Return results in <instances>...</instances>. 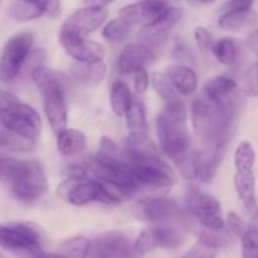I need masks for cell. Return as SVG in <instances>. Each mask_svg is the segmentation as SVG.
<instances>
[{
  "instance_id": "1",
  "label": "cell",
  "mask_w": 258,
  "mask_h": 258,
  "mask_svg": "<svg viewBox=\"0 0 258 258\" xmlns=\"http://www.w3.org/2000/svg\"><path fill=\"white\" fill-rule=\"evenodd\" d=\"M0 181L8 184L18 201L33 204L48 191L44 170L38 161L0 158Z\"/></svg>"
},
{
  "instance_id": "2",
  "label": "cell",
  "mask_w": 258,
  "mask_h": 258,
  "mask_svg": "<svg viewBox=\"0 0 258 258\" xmlns=\"http://www.w3.org/2000/svg\"><path fill=\"white\" fill-rule=\"evenodd\" d=\"M241 106L223 105L206 96L197 97L191 105L194 131L204 143L228 144L234 118Z\"/></svg>"
},
{
  "instance_id": "3",
  "label": "cell",
  "mask_w": 258,
  "mask_h": 258,
  "mask_svg": "<svg viewBox=\"0 0 258 258\" xmlns=\"http://www.w3.org/2000/svg\"><path fill=\"white\" fill-rule=\"evenodd\" d=\"M156 133L161 151L175 165L190 153L188 115L183 101L165 103V107L156 118Z\"/></svg>"
},
{
  "instance_id": "4",
  "label": "cell",
  "mask_w": 258,
  "mask_h": 258,
  "mask_svg": "<svg viewBox=\"0 0 258 258\" xmlns=\"http://www.w3.org/2000/svg\"><path fill=\"white\" fill-rule=\"evenodd\" d=\"M35 86L42 93L43 110L55 134L67 127L66 76L50 68L39 66L32 73Z\"/></svg>"
},
{
  "instance_id": "5",
  "label": "cell",
  "mask_w": 258,
  "mask_h": 258,
  "mask_svg": "<svg viewBox=\"0 0 258 258\" xmlns=\"http://www.w3.org/2000/svg\"><path fill=\"white\" fill-rule=\"evenodd\" d=\"M0 126L35 143L39 139L42 121L32 106L7 91H0Z\"/></svg>"
},
{
  "instance_id": "6",
  "label": "cell",
  "mask_w": 258,
  "mask_h": 258,
  "mask_svg": "<svg viewBox=\"0 0 258 258\" xmlns=\"http://www.w3.org/2000/svg\"><path fill=\"white\" fill-rule=\"evenodd\" d=\"M44 233L33 223L0 224V247L19 256H45Z\"/></svg>"
},
{
  "instance_id": "7",
  "label": "cell",
  "mask_w": 258,
  "mask_h": 258,
  "mask_svg": "<svg viewBox=\"0 0 258 258\" xmlns=\"http://www.w3.org/2000/svg\"><path fill=\"white\" fill-rule=\"evenodd\" d=\"M188 231L189 226L180 223L151 224L133 243L134 253L146 254L156 248H178L185 242Z\"/></svg>"
},
{
  "instance_id": "8",
  "label": "cell",
  "mask_w": 258,
  "mask_h": 258,
  "mask_svg": "<svg viewBox=\"0 0 258 258\" xmlns=\"http://www.w3.org/2000/svg\"><path fill=\"white\" fill-rule=\"evenodd\" d=\"M133 213L140 221L151 224L180 223L190 226L186 212L175 201L163 197L141 199L133 207Z\"/></svg>"
},
{
  "instance_id": "9",
  "label": "cell",
  "mask_w": 258,
  "mask_h": 258,
  "mask_svg": "<svg viewBox=\"0 0 258 258\" xmlns=\"http://www.w3.org/2000/svg\"><path fill=\"white\" fill-rule=\"evenodd\" d=\"M33 43L34 35L29 32L18 33L8 40L0 57V81L3 83H10L20 75Z\"/></svg>"
},
{
  "instance_id": "10",
  "label": "cell",
  "mask_w": 258,
  "mask_h": 258,
  "mask_svg": "<svg viewBox=\"0 0 258 258\" xmlns=\"http://www.w3.org/2000/svg\"><path fill=\"white\" fill-rule=\"evenodd\" d=\"M185 206L189 214L193 216L204 228H226L222 206L216 197L204 193L196 186H190L185 194Z\"/></svg>"
},
{
  "instance_id": "11",
  "label": "cell",
  "mask_w": 258,
  "mask_h": 258,
  "mask_svg": "<svg viewBox=\"0 0 258 258\" xmlns=\"http://www.w3.org/2000/svg\"><path fill=\"white\" fill-rule=\"evenodd\" d=\"M58 39L63 49L72 58L80 62L101 60L105 57V49L100 43L85 38V35L71 30L60 29Z\"/></svg>"
},
{
  "instance_id": "12",
  "label": "cell",
  "mask_w": 258,
  "mask_h": 258,
  "mask_svg": "<svg viewBox=\"0 0 258 258\" xmlns=\"http://www.w3.org/2000/svg\"><path fill=\"white\" fill-rule=\"evenodd\" d=\"M133 242L122 232L112 231L90 241L87 257H128L134 256Z\"/></svg>"
},
{
  "instance_id": "13",
  "label": "cell",
  "mask_w": 258,
  "mask_h": 258,
  "mask_svg": "<svg viewBox=\"0 0 258 258\" xmlns=\"http://www.w3.org/2000/svg\"><path fill=\"white\" fill-rule=\"evenodd\" d=\"M226 148V143H204L203 149L194 151L193 179L204 183L212 180L223 160Z\"/></svg>"
},
{
  "instance_id": "14",
  "label": "cell",
  "mask_w": 258,
  "mask_h": 258,
  "mask_svg": "<svg viewBox=\"0 0 258 258\" xmlns=\"http://www.w3.org/2000/svg\"><path fill=\"white\" fill-rule=\"evenodd\" d=\"M183 9L179 7H168L153 22L148 23L140 30L141 42L146 45H159L166 39L169 32L180 20Z\"/></svg>"
},
{
  "instance_id": "15",
  "label": "cell",
  "mask_w": 258,
  "mask_h": 258,
  "mask_svg": "<svg viewBox=\"0 0 258 258\" xmlns=\"http://www.w3.org/2000/svg\"><path fill=\"white\" fill-rule=\"evenodd\" d=\"M66 201L70 202L71 204L77 207L86 206L88 203L98 202L103 204H115L102 184L97 181L96 179L80 178L75 181L72 188L67 193Z\"/></svg>"
},
{
  "instance_id": "16",
  "label": "cell",
  "mask_w": 258,
  "mask_h": 258,
  "mask_svg": "<svg viewBox=\"0 0 258 258\" xmlns=\"http://www.w3.org/2000/svg\"><path fill=\"white\" fill-rule=\"evenodd\" d=\"M108 12L105 7H85L76 10L67 18L60 29L71 30L78 34H88L97 30L107 19Z\"/></svg>"
},
{
  "instance_id": "17",
  "label": "cell",
  "mask_w": 258,
  "mask_h": 258,
  "mask_svg": "<svg viewBox=\"0 0 258 258\" xmlns=\"http://www.w3.org/2000/svg\"><path fill=\"white\" fill-rule=\"evenodd\" d=\"M155 53L145 43H130L121 50L117 59V70L121 73H134L153 64Z\"/></svg>"
},
{
  "instance_id": "18",
  "label": "cell",
  "mask_w": 258,
  "mask_h": 258,
  "mask_svg": "<svg viewBox=\"0 0 258 258\" xmlns=\"http://www.w3.org/2000/svg\"><path fill=\"white\" fill-rule=\"evenodd\" d=\"M168 7L165 0H143L123 7L118 12V15L128 25L148 24L159 17Z\"/></svg>"
},
{
  "instance_id": "19",
  "label": "cell",
  "mask_w": 258,
  "mask_h": 258,
  "mask_svg": "<svg viewBox=\"0 0 258 258\" xmlns=\"http://www.w3.org/2000/svg\"><path fill=\"white\" fill-rule=\"evenodd\" d=\"M203 95L207 98L223 105L241 106V96L238 93V83L231 77L216 76L204 83Z\"/></svg>"
},
{
  "instance_id": "20",
  "label": "cell",
  "mask_w": 258,
  "mask_h": 258,
  "mask_svg": "<svg viewBox=\"0 0 258 258\" xmlns=\"http://www.w3.org/2000/svg\"><path fill=\"white\" fill-rule=\"evenodd\" d=\"M107 67L105 62L93 60V62H80L77 60L71 66L70 75L73 80L85 87H96L106 77Z\"/></svg>"
},
{
  "instance_id": "21",
  "label": "cell",
  "mask_w": 258,
  "mask_h": 258,
  "mask_svg": "<svg viewBox=\"0 0 258 258\" xmlns=\"http://www.w3.org/2000/svg\"><path fill=\"white\" fill-rule=\"evenodd\" d=\"M233 184L244 208L252 212L256 206V176L253 169L237 170L233 176Z\"/></svg>"
},
{
  "instance_id": "22",
  "label": "cell",
  "mask_w": 258,
  "mask_h": 258,
  "mask_svg": "<svg viewBox=\"0 0 258 258\" xmlns=\"http://www.w3.org/2000/svg\"><path fill=\"white\" fill-rule=\"evenodd\" d=\"M176 92L184 96L193 95L197 90V73L186 66H170L164 72Z\"/></svg>"
},
{
  "instance_id": "23",
  "label": "cell",
  "mask_w": 258,
  "mask_h": 258,
  "mask_svg": "<svg viewBox=\"0 0 258 258\" xmlns=\"http://www.w3.org/2000/svg\"><path fill=\"white\" fill-rule=\"evenodd\" d=\"M256 22V13L252 10V8H249V9L222 13L218 19V25L222 29L229 30V32H242V30L253 27Z\"/></svg>"
},
{
  "instance_id": "24",
  "label": "cell",
  "mask_w": 258,
  "mask_h": 258,
  "mask_svg": "<svg viewBox=\"0 0 258 258\" xmlns=\"http://www.w3.org/2000/svg\"><path fill=\"white\" fill-rule=\"evenodd\" d=\"M86 136L76 128H63L57 133V149L60 155L73 156L82 153L86 148Z\"/></svg>"
},
{
  "instance_id": "25",
  "label": "cell",
  "mask_w": 258,
  "mask_h": 258,
  "mask_svg": "<svg viewBox=\"0 0 258 258\" xmlns=\"http://www.w3.org/2000/svg\"><path fill=\"white\" fill-rule=\"evenodd\" d=\"M133 102V96L127 83L117 80L112 83L110 90V103L113 112L122 117Z\"/></svg>"
},
{
  "instance_id": "26",
  "label": "cell",
  "mask_w": 258,
  "mask_h": 258,
  "mask_svg": "<svg viewBox=\"0 0 258 258\" xmlns=\"http://www.w3.org/2000/svg\"><path fill=\"white\" fill-rule=\"evenodd\" d=\"M238 54L239 45L238 43H237V40L233 39V38H222L218 42L214 43L212 55H214L216 59L218 60L221 64L231 67V66H233L234 63H236Z\"/></svg>"
},
{
  "instance_id": "27",
  "label": "cell",
  "mask_w": 258,
  "mask_h": 258,
  "mask_svg": "<svg viewBox=\"0 0 258 258\" xmlns=\"http://www.w3.org/2000/svg\"><path fill=\"white\" fill-rule=\"evenodd\" d=\"M126 125L130 133H148V123H146V113L144 105L139 101L133 100L130 107L125 112Z\"/></svg>"
},
{
  "instance_id": "28",
  "label": "cell",
  "mask_w": 258,
  "mask_h": 258,
  "mask_svg": "<svg viewBox=\"0 0 258 258\" xmlns=\"http://www.w3.org/2000/svg\"><path fill=\"white\" fill-rule=\"evenodd\" d=\"M35 146V143L32 140L23 138L13 131L0 130V149L14 151V153H27Z\"/></svg>"
},
{
  "instance_id": "29",
  "label": "cell",
  "mask_w": 258,
  "mask_h": 258,
  "mask_svg": "<svg viewBox=\"0 0 258 258\" xmlns=\"http://www.w3.org/2000/svg\"><path fill=\"white\" fill-rule=\"evenodd\" d=\"M90 248V239L85 236H76L63 241L58 246V252L55 256L63 257H87Z\"/></svg>"
},
{
  "instance_id": "30",
  "label": "cell",
  "mask_w": 258,
  "mask_h": 258,
  "mask_svg": "<svg viewBox=\"0 0 258 258\" xmlns=\"http://www.w3.org/2000/svg\"><path fill=\"white\" fill-rule=\"evenodd\" d=\"M151 83L158 93L159 97L164 101L165 103L174 102V101L180 100L179 98V93L176 92L175 88L170 83L169 78L166 77L165 73L163 72H153L151 73Z\"/></svg>"
},
{
  "instance_id": "31",
  "label": "cell",
  "mask_w": 258,
  "mask_h": 258,
  "mask_svg": "<svg viewBox=\"0 0 258 258\" xmlns=\"http://www.w3.org/2000/svg\"><path fill=\"white\" fill-rule=\"evenodd\" d=\"M233 234L228 233V232L223 229H209L204 228L203 231L199 233V238L202 242L207 243L208 246L213 247L214 249L218 251L219 248H226V247L231 246L233 243Z\"/></svg>"
},
{
  "instance_id": "32",
  "label": "cell",
  "mask_w": 258,
  "mask_h": 258,
  "mask_svg": "<svg viewBox=\"0 0 258 258\" xmlns=\"http://www.w3.org/2000/svg\"><path fill=\"white\" fill-rule=\"evenodd\" d=\"M9 14L13 19L18 20V22H29V20L42 17L43 12L39 8L25 2V0H15L10 5Z\"/></svg>"
},
{
  "instance_id": "33",
  "label": "cell",
  "mask_w": 258,
  "mask_h": 258,
  "mask_svg": "<svg viewBox=\"0 0 258 258\" xmlns=\"http://www.w3.org/2000/svg\"><path fill=\"white\" fill-rule=\"evenodd\" d=\"M256 163V151L249 141H242L234 153V166L237 170L253 169Z\"/></svg>"
},
{
  "instance_id": "34",
  "label": "cell",
  "mask_w": 258,
  "mask_h": 258,
  "mask_svg": "<svg viewBox=\"0 0 258 258\" xmlns=\"http://www.w3.org/2000/svg\"><path fill=\"white\" fill-rule=\"evenodd\" d=\"M130 27L131 25H128L121 18L120 19H113L105 25L102 30V35L105 39L110 40V42H121L130 33Z\"/></svg>"
},
{
  "instance_id": "35",
  "label": "cell",
  "mask_w": 258,
  "mask_h": 258,
  "mask_svg": "<svg viewBox=\"0 0 258 258\" xmlns=\"http://www.w3.org/2000/svg\"><path fill=\"white\" fill-rule=\"evenodd\" d=\"M242 256L244 258H258V231L247 227L241 236Z\"/></svg>"
},
{
  "instance_id": "36",
  "label": "cell",
  "mask_w": 258,
  "mask_h": 258,
  "mask_svg": "<svg viewBox=\"0 0 258 258\" xmlns=\"http://www.w3.org/2000/svg\"><path fill=\"white\" fill-rule=\"evenodd\" d=\"M194 38H196L197 45H198L199 52L202 53V55L206 58L211 57L212 53H213L214 43H216L212 38L211 33L204 27H197L194 29Z\"/></svg>"
},
{
  "instance_id": "37",
  "label": "cell",
  "mask_w": 258,
  "mask_h": 258,
  "mask_svg": "<svg viewBox=\"0 0 258 258\" xmlns=\"http://www.w3.org/2000/svg\"><path fill=\"white\" fill-rule=\"evenodd\" d=\"M25 2L39 8L43 12V15L50 18V19H57L62 15L60 0H25Z\"/></svg>"
},
{
  "instance_id": "38",
  "label": "cell",
  "mask_w": 258,
  "mask_h": 258,
  "mask_svg": "<svg viewBox=\"0 0 258 258\" xmlns=\"http://www.w3.org/2000/svg\"><path fill=\"white\" fill-rule=\"evenodd\" d=\"M243 91L246 95L258 97V62L247 71L243 81Z\"/></svg>"
},
{
  "instance_id": "39",
  "label": "cell",
  "mask_w": 258,
  "mask_h": 258,
  "mask_svg": "<svg viewBox=\"0 0 258 258\" xmlns=\"http://www.w3.org/2000/svg\"><path fill=\"white\" fill-rule=\"evenodd\" d=\"M226 224L227 227H228L229 232L236 237H241L247 228L244 221L237 212H229V213L227 214Z\"/></svg>"
},
{
  "instance_id": "40",
  "label": "cell",
  "mask_w": 258,
  "mask_h": 258,
  "mask_svg": "<svg viewBox=\"0 0 258 258\" xmlns=\"http://www.w3.org/2000/svg\"><path fill=\"white\" fill-rule=\"evenodd\" d=\"M217 252L218 251L214 249L213 247L208 246L201 239H198V242L186 253H184V257H213L216 256Z\"/></svg>"
},
{
  "instance_id": "41",
  "label": "cell",
  "mask_w": 258,
  "mask_h": 258,
  "mask_svg": "<svg viewBox=\"0 0 258 258\" xmlns=\"http://www.w3.org/2000/svg\"><path fill=\"white\" fill-rule=\"evenodd\" d=\"M149 82H150V78H149V75L145 68H141V70L134 72V86H135L136 92H145L149 87Z\"/></svg>"
},
{
  "instance_id": "42",
  "label": "cell",
  "mask_w": 258,
  "mask_h": 258,
  "mask_svg": "<svg viewBox=\"0 0 258 258\" xmlns=\"http://www.w3.org/2000/svg\"><path fill=\"white\" fill-rule=\"evenodd\" d=\"M253 5V0H229L228 3L222 7L221 12H231V10H242L249 9Z\"/></svg>"
},
{
  "instance_id": "43",
  "label": "cell",
  "mask_w": 258,
  "mask_h": 258,
  "mask_svg": "<svg viewBox=\"0 0 258 258\" xmlns=\"http://www.w3.org/2000/svg\"><path fill=\"white\" fill-rule=\"evenodd\" d=\"M246 44L247 47H248V49L258 57V29L253 30V32L247 37Z\"/></svg>"
},
{
  "instance_id": "44",
  "label": "cell",
  "mask_w": 258,
  "mask_h": 258,
  "mask_svg": "<svg viewBox=\"0 0 258 258\" xmlns=\"http://www.w3.org/2000/svg\"><path fill=\"white\" fill-rule=\"evenodd\" d=\"M247 227H251V228H254L258 231V202H256V206L252 209L251 221H249V224Z\"/></svg>"
},
{
  "instance_id": "45",
  "label": "cell",
  "mask_w": 258,
  "mask_h": 258,
  "mask_svg": "<svg viewBox=\"0 0 258 258\" xmlns=\"http://www.w3.org/2000/svg\"><path fill=\"white\" fill-rule=\"evenodd\" d=\"M83 2L88 7H107L108 4H111L115 0H83Z\"/></svg>"
},
{
  "instance_id": "46",
  "label": "cell",
  "mask_w": 258,
  "mask_h": 258,
  "mask_svg": "<svg viewBox=\"0 0 258 258\" xmlns=\"http://www.w3.org/2000/svg\"><path fill=\"white\" fill-rule=\"evenodd\" d=\"M193 4H198V5H207V4H211V3L216 2V0H190Z\"/></svg>"
},
{
  "instance_id": "47",
  "label": "cell",
  "mask_w": 258,
  "mask_h": 258,
  "mask_svg": "<svg viewBox=\"0 0 258 258\" xmlns=\"http://www.w3.org/2000/svg\"><path fill=\"white\" fill-rule=\"evenodd\" d=\"M0 257H2V253H0Z\"/></svg>"
},
{
  "instance_id": "48",
  "label": "cell",
  "mask_w": 258,
  "mask_h": 258,
  "mask_svg": "<svg viewBox=\"0 0 258 258\" xmlns=\"http://www.w3.org/2000/svg\"><path fill=\"white\" fill-rule=\"evenodd\" d=\"M0 3H2V0H0Z\"/></svg>"
}]
</instances>
